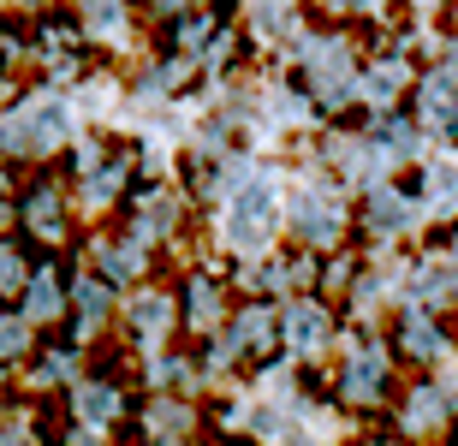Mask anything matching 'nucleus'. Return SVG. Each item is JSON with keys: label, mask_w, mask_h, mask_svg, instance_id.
I'll return each instance as SVG.
<instances>
[{"label": "nucleus", "mask_w": 458, "mask_h": 446, "mask_svg": "<svg viewBox=\"0 0 458 446\" xmlns=\"http://www.w3.org/2000/svg\"><path fill=\"white\" fill-rule=\"evenodd\" d=\"M78 6H84L89 30H114L119 18H125V0H78Z\"/></svg>", "instance_id": "nucleus-23"}, {"label": "nucleus", "mask_w": 458, "mask_h": 446, "mask_svg": "<svg viewBox=\"0 0 458 446\" xmlns=\"http://www.w3.org/2000/svg\"><path fill=\"white\" fill-rule=\"evenodd\" d=\"M24 221H30L36 239H60V190H54V185H36L30 203H24Z\"/></svg>", "instance_id": "nucleus-12"}, {"label": "nucleus", "mask_w": 458, "mask_h": 446, "mask_svg": "<svg viewBox=\"0 0 458 446\" xmlns=\"http://www.w3.org/2000/svg\"><path fill=\"white\" fill-rule=\"evenodd\" d=\"M304 66H310V89H316L322 102H345V89L357 84L352 78V54H345L340 42H316V48L304 54Z\"/></svg>", "instance_id": "nucleus-4"}, {"label": "nucleus", "mask_w": 458, "mask_h": 446, "mask_svg": "<svg viewBox=\"0 0 458 446\" xmlns=\"http://www.w3.org/2000/svg\"><path fill=\"white\" fill-rule=\"evenodd\" d=\"M363 215H369V226L381 232V239H393V232H405V221H411V203H405V197H393V190H369V203H363Z\"/></svg>", "instance_id": "nucleus-10"}, {"label": "nucleus", "mask_w": 458, "mask_h": 446, "mask_svg": "<svg viewBox=\"0 0 458 446\" xmlns=\"http://www.w3.org/2000/svg\"><path fill=\"white\" fill-rule=\"evenodd\" d=\"M54 280H60V274H48V268L30 280V292H24V309H30V322H48L54 309H60V286H54Z\"/></svg>", "instance_id": "nucleus-18"}, {"label": "nucleus", "mask_w": 458, "mask_h": 446, "mask_svg": "<svg viewBox=\"0 0 458 446\" xmlns=\"http://www.w3.org/2000/svg\"><path fill=\"white\" fill-rule=\"evenodd\" d=\"M185 423H191L185 405H155V411H149V434H155V441H167V434H185Z\"/></svg>", "instance_id": "nucleus-21"}, {"label": "nucleus", "mask_w": 458, "mask_h": 446, "mask_svg": "<svg viewBox=\"0 0 458 446\" xmlns=\"http://www.w3.org/2000/svg\"><path fill=\"white\" fill-rule=\"evenodd\" d=\"M78 316H84V327H102V316H107V292L96 286V280H78Z\"/></svg>", "instance_id": "nucleus-22"}, {"label": "nucleus", "mask_w": 458, "mask_h": 446, "mask_svg": "<svg viewBox=\"0 0 458 446\" xmlns=\"http://www.w3.org/2000/svg\"><path fill=\"white\" fill-rule=\"evenodd\" d=\"M286 340L298 345V351H316V345L327 340V309H316V304H298L286 316Z\"/></svg>", "instance_id": "nucleus-13"}, {"label": "nucleus", "mask_w": 458, "mask_h": 446, "mask_svg": "<svg viewBox=\"0 0 458 446\" xmlns=\"http://www.w3.org/2000/svg\"><path fill=\"white\" fill-rule=\"evenodd\" d=\"M131 327H137V340H161V333L173 327V298L167 292L131 298Z\"/></svg>", "instance_id": "nucleus-7"}, {"label": "nucleus", "mask_w": 458, "mask_h": 446, "mask_svg": "<svg viewBox=\"0 0 458 446\" xmlns=\"http://www.w3.org/2000/svg\"><path fill=\"white\" fill-rule=\"evenodd\" d=\"M185 309H191V327H208L215 309H221V286H215V280H191L185 286Z\"/></svg>", "instance_id": "nucleus-16"}, {"label": "nucleus", "mask_w": 458, "mask_h": 446, "mask_svg": "<svg viewBox=\"0 0 458 446\" xmlns=\"http://www.w3.org/2000/svg\"><path fill=\"white\" fill-rule=\"evenodd\" d=\"M417 107H423V120H435L441 131H458V78L453 72H428Z\"/></svg>", "instance_id": "nucleus-5"}, {"label": "nucleus", "mask_w": 458, "mask_h": 446, "mask_svg": "<svg viewBox=\"0 0 458 446\" xmlns=\"http://www.w3.org/2000/svg\"><path fill=\"white\" fill-rule=\"evenodd\" d=\"M268 340H274V316H268V309H244V316L233 322L226 358H233V351H244V345H268Z\"/></svg>", "instance_id": "nucleus-15"}, {"label": "nucleus", "mask_w": 458, "mask_h": 446, "mask_svg": "<svg viewBox=\"0 0 458 446\" xmlns=\"http://www.w3.org/2000/svg\"><path fill=\"white\" fill-rule=\"evenodd\" d=\"M399 345H405V358H441V333H435V322H428V316H411V322H405V340H399Z\"/></svg>", "instance_id": "nucleus-17"}, {"label": "nucleus", "mask_w": 458, "mask_h": 446, "mask_svg": "<svg viewBox=\"0 0 458 446\" xmlns=\"http://www.w3.org/2000/svg\"><path fill=\"white\" fill-rule=\"evenodd\" d=\"M274 226V190L262 185V179H250V185L233 190V215H226V239L238 244V250H256V244L268 239Z\"/></svg>", "instance_id": "nucleus-1"}, {"label": "nucleus", "mask_w": 458, "mask_h": 446, "mask_svg": "<svg viewBox=\"0 0 458 446\" xmlns=\"http://www.w3.org/2000/svg\"><path fill=\"white\" fill-rule=\"evenodd\" d=\"M179 226V208H173V197H161V190H143L137 197V239H161V232H173Z\"/></svg>", "instance_id": "nucleus-9"}, {"label": "nucleus", "mask_w": 458, "mask_h": 446, "mask_svg": "<svg viewBox=\"0 0 458 446\" xmlns=\"http://www.w3.org/2000/svg\"><path fill=\"white\" fill-rule=\"evenodd\" d=\"M428 203H435V208L458 203V167H453V161H441V167L428 173Z\"/></svg>", "instance_id": "nucleus-20"}, {"label": "nucleus", "mask_w": 458, "mask_h": 446, "mask_svg": "<svg viewBox=\"0 0 458 446\" xmlns=\"http://www.w3.org/2000/svg\"><path fill=\"white\" fill-rule=\"evenodd\" d=\"M292 226H298V239H310V244H334L345 215L327 190H298V197H292Z\"/></svg>", "instance_id": "nucleus-3"}, {"label": "nucleus", "mask_w": 458, "mask_h": 446, "mask_svg": "<svg viewBox=\"0 0 458 446\" xmlns=\"http://www.w3.org/2000/svg\"><path fill=\"white\" fill-rule=\"evenodd\" d=\"M399 89H405V66H399V60H381V66H369L357 78V96H369L375 107H387Z\"/></svg>", "instance_id": "nucleus-11"}, {"label": "nucleus", "mask_w": 458, "mask_h": 446, "mask_svg": "<svg viewBox=\"0 0 458 446\" xmlns=\"http://www.w3.org/2000/svg\"><path fill=\"white\" fill-rule=\"evenodd\" d=\"M102 262H107V274H114V280H131L137 268H143V250H137V244H125V239H114L102 250Z\"/></svg>", "instance_id": "nucleus-19"}, {"label": "nucleus", "mask_w": 458, "mask_h": 446, "mask_svg": "<svg viewBox=\"0 0 458 446\" xmlns=\"http://www.w3.org/2000/svg\"><path fill=\"white\" fill-rule=\"evenodd\" d=\"M441 423H446V399L435 393V387H417V393L405 399V429L428 434V429H441Z\"/></svg>", "instance_id": "nucleus-14"}, {"label": "nucleus", "mask_w": 458, "mask_h": 446, "mask_svg": "<svg viewBox=\"0 0 458 446\" xmlns=\"http://www.w3.org/2000/svg\"><path fill=\"white\" fill-rule=\"evenodd\" d=\"M250 18L262 30H280V24H286V0H250Z\"/></svg>", "instance_id": "nucleus-26"}, {"label": "nucleus", "mask_w": 458, "mask_h": 446, "mask_svg": "<svg viewBox=\"0 0 458 446\" xmlns=\"http://www.w3.org/2000/svg\"><path fill=\"white\" fill-rule=\"evenodd\" d=\"M60 138H66V114H60L54 102L24 107V114L6 125V149H18V155H42V149H54Z\"/></svg>", "instance_id": "nucleus-2"}, {"label": "nucleus", "mask_w": 458, "mask_h": 446, "mask_svg": "<svg viewBox=\"0 0 458 446\" xmlns=\"http://www.w3.org/2000/svg\"><path fill=\"white\" fill-rule=\"evenodd\" d=\"M322 6H340V13H375L381 0H322Z\"/></svg>", "instance_id": "nucleus-27"}, {"label": "nucleus", "mask_w": 458, "mask_h": 446, "mask_svg": "<svg viewBox=\"0 0 458 446\" xmlns=\"http://www.w3.org/2000/svg\"><path fill=\"white\" fill-rule=\"evenodd\" d=\"M72 411L84 417V423H114L119 417V393L107 381H78V393H72Z\"/></svg>", "instance_id": "nucleus-8"}, {"label": "nucleus", "mask_w": 458, "mask_h": 446, "mask_svg": "<svg viewBox=\"0 0 458 446\" xmlns=\"http://www.w3.org/2000/svg\"><path fill=\"white\" fill-rule=\"evenodd\" d=\"M381 381H387L381 351H363V358L345 369V399H352V405H375V399H381Z\"/></svg>", "instance_id": "nucleus-6"}, {"label": "nucleus", "mask_w": 458, "mask_h": 446, "mask_svg": "<svg viewBox=\"0 0 458 446\" xmlns=\"http://www.w3.org/2000/svg\"><path fill=\"white\" fill-rule=\"evenodd\" d=\"M18 286H24V257L13 244H0V292H18Z\"/></svg>", "instance_id": "nucleus-25"}, {"label": "nucleus", "mask_w": 458, "mask_h": 446, "mask_svg": "<svg viewBox=\"0 0 458 446\" xmlns=\"http://www.w3.org/2000/svg\"><path fill=\"white\" fill-rule=\"evenodd\" d=\"M18 351H30V327L0 316V358H18Z\"/></svg>", "instance_id": "nucleus-24"}]
</instances>
